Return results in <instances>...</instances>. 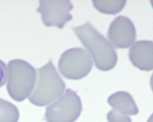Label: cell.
Returning <instances> with one entry per match:
<instances>
[{
	"label": "cell",
	"mask_w": 153,
	"mask_h": 122,
	"mask_svg": "<svg viewBox=\"0 0 153 122\" xmlns=\"http://www.w3.org/2000/svg\"><path fill=\"white\" fill-rule=\"evenodd\" d=\"M75 35L91 54L97 69L107 71L114 69L117 62V55L110 42L87 22L73 27Z\"/></svg>",
	"instance_id": "6da1fadb"
},
{
	"label": "cell",
	"mask_w": 153,
	"mask_h": 122,
	"mask_svg": "<svg viewBox=\"0 0 153 122\" xmlns=\"http://www.w3.org/2000/svg\"><path fill=\"white\" fill-rule=\"evenodd\" d=\"M37 71L36 84L28 100L36 106H46L63 94L66 85L51 60Z\"/></svg>",
	"instance_id": "7a4b0ae2"
},
{
	"label": "cell",
	"mask_w": 153,
	"mask_h": 122,
	"mask_svg": "<svg viewBox=\"0 0 153 122\" xmlns=\"http://www.w3.org/2000/svg\"><path fill=\"white\" fill-rule=\"evenodd\" d=\"M7 92L17 102L24 101L33 90L36 80V70L31 64L21 59L8 63Z\"/></svg>",
	"instance_id": "3957f363"
},
{
	"label": "cell",
	"mask_w": 153,
	"mask_h": 122,
	"mask_svg": "<svg viewBox=\"0 0 153 122\" xmlns=\"http://www.w3.org/2000/svg\"><path fill=\"white\" fill-rule=\"evenodd\" d=\"M93 64L91 56L87 50L74 47L62 53L58 62V70L65 78L78 80L88 75Z\"/></svg>",
	"instance_id": "277c9868"
},
{
	"label": "cell",
	"mask_w": 153,
	"mask_h": 122,
	"mask_svg": "<svg viewBox=\"0 0 153 122\" xmlns=\"http://www.w3.org/2000/svg\"><path fill=\"white\" fill-rule=\"evenodd\" d=\"M82 104L80 97L71 89L46 109L47 122H74L80 115Z\"/></svg>",
	"instance_id": "5b68a950"
},
{
	"label": "cell",
	"mask_w": 153,
	"mask_h": 122,
	"mask_svg": "<svg viewBox=\"0 0 153 122\" xmlns=\"http://www.w3.org/2000/svg\"><path fill=\"white\" fill-rule=\"evenodd\" d=\"M37 12L42 15V21L46 27L63 28L68 21L73 19L70 13L74 8L68 0H40Z\"/></svg>",
	"instance_id": "8992f818"
},
{
	"label": "cell",
	"mask_w": 153,
	"mask_h": 122,
	"mask_svg": "<svg viewBox=\"0 0 153 122\" xmlns=\"http://www.w3.org/2000/svg\"><path fill=\"white\" fill-rule=\"evenodd\" d=\"M107 34L114 47L120 49L130 47L137 37L134 24L129 18L122 15L117 16L111 22Z\"/></svg>",
	"instance_id": "52a82bcc"
},
{
	"label": "cell",
	"mask_w": 153,
	"mask_h": 122,
	"mask_svg": "<svg viewBox=\"0 0 153 122\" xmlns=\"http://www.w3.org/2000/svg\"><path fill=\"white\" fill-rule=\"evenodd\" d=\"M129 58L132 64L142 71L153 69V43L152 41H138L129 51Z\"/></svg>",
	"instance_id": "ba28073f"
},
{
	"label": "cell",
	"mask_w": 153,
	"mask_h": 122,
	"mask_svg": "<svg viewBox=\"0 0 153 122\" xmlns=\"http://www.w3.org/2000/svg\"><path fill=\"white\" fill-rule=\"evenodd\" d=\"M108 103L113 109L127 115H136L139 112L134 100L129 93L120 91L111 94Z\"/></svg>",
	"instance_id": "9c48e42d"
},
{
	"label": "cell",
	"mask_w": 153,
	"mask_h": 122,
	"mask_svg": "<svg viewBox=\"0 0 153 122\" xmlns=\"http://www.w3.org/2000/svg\"><path fill=\"white\" fill-rule=\"evenodd\" d=\"M126 1H92L93 6L102 13L116 15L123 10L126 4Z\"/></svg>",
	"instance_id": "30bf717a"
},
{
	"label": "cell",
	"mask_w": 153,
	"mask_h": 122,
	"mask_svg": "<svg viewBox=\"0 0 153 122\" xmlns=\"http://www.w3.org/2000/svg\"><path fill=\"white\" fill-rule=\"evenodd\" d=\"M20 113L17 107L0 98V122H18Z\"/></svg>",
	"instance_id": "8fae6325"
},
{
	"label": "cell",
	"mask_w": 153,
	"mask_h": 122,
	"mask_svg": "<svg viewBox=\"0 0 153 122\" xmlns=\"http://www.w3.org/2000/svg\"><path fill=\"white\" fill-rule=\"evenodd\" d=\"M107 119L109 122H132V120L129 116L114 109L108 113Z\"/></svg>",
	"instance_id": "7c38bea8"
},
{
	"label": "cell",
	"mask_w": 153,
	"mask_h": 122,
	"mask_svg": "<svg viewBox=\"0 0 153 122\" xmlns=\"http://www.w3.org/2000/svg\"><path fill=\"white\" fill-rule=\"evenodd\" d=\"M7 65L0 60V87L5 84L7 78Z\"/></svg>",
	"instance_id": "4fadbf2b"
}]
</instances>
